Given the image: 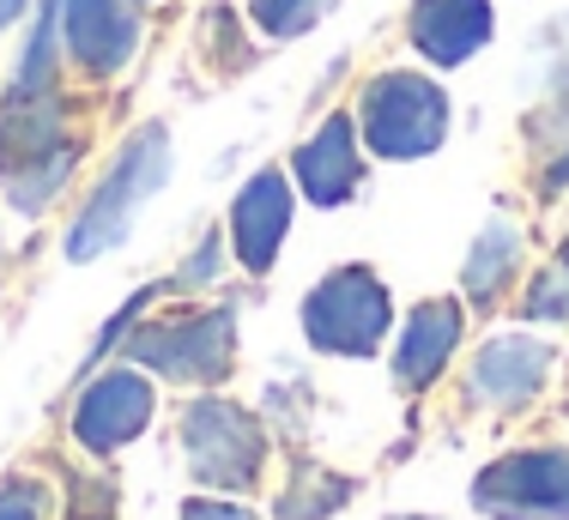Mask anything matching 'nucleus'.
Masks as SVG:
<instances>
[{
  "label": "nucleus",
  "mask_w": 569,
  "mask_h": 520,
  "mask_svg": "<svg viewBox=\"0 0 569 520\" xmlns=\"http://www.w3.org/2000/svg\"><path fill=\"white\" fill-rule=\"evenodd\" d=\"M449 133V98L418 73H382L363 91V140L382 158H425Z\"/></svg>",
  "instance_id": "nucleus-3"
},
{
  "label": "nucleus",
  "mask_w": 569,
  "mask_h": 520,
  "mask_svg": "<svg viewBox=\"0 0 569 520\" xmlns=\"http://www.w3.org/2000/svg\"><path fill=\"white\" fill-rule=\"evenodd\" d=\"M412 43L437 67H460L472 49L491 43V0H418Z\"/></svg>",
  "instance_id": "nucleus-11"
},
{
  "label": "nucleus",
  "mask_w": 569,
  "mask_h": 520,
  "mask_svg": "<svg viewBox=\"0 0 569 520\" xmlns=\"http://www.w3.org/2000/svg\"><path fill=\"white\" fill-rule=\"evenodd\" d=\"M207 279H219V237H207L194 249V260L182 267V284H207Z\"/></svg>",
  "instance_id": "nucleus-20"
},
{
  "label": "nucleus",
  "mask_w": 569,
  "mask_h": 520,
  "mask_svg": "<svg viewBox=\"0 0 569 520\" xmlns=\"http://www.w3.org/2000/svg\"><path fill=\"white\" fill-rule=\"evenodd\" d=\"M152 418V381L140 369H116V376L91 381L86 400L73 412V436L91 448V454H110V448L133 442Z\"/></svg>",
  "instance_id": "nucleus-8"
},
{
  "label": "nucleus",
  "mask_w": 569,
  "mask_h": 520,
  "mask_svg": "<svg viewBox=\"0 0 569 520\" xmlns=\"http://www.w3.org/2000/svg\"><path fill=\"white\" fill-rule=\"evenodd\" d=\"M61 37L86 73L116 79L140 49V12L133 0H61Z\"/></svg>",
  "instance_id": "nucleus-7"
},
{
  "label": "nucleus",
  "mask_w": 569,
  "mask_h": 520,
  "mask_svg": "<svg viewBox=\"0 0 569 520\" xmlns=\"http://www.w3.org/2000/svg\"><path fill=\"white\" fill-rule=\"evenodd\" d=\"M527 314H533V321H569V249L533 279V291H527Z\"/></svg>",
  "instance_id": "nucleus-17"
},
{
  "label": "nucleus",
  "mask_w": 569,
  "mask_h": 520,
  "mask_svg": "<svg viewBox=\"0 0 569 520\" xmlns=\"http://www.w3.org/2000/svg\"><path fill=\"white\" fill-rule=\"evenodd\" d=\"M182 520H254V514L237 509V502H188Z\"/></svg>",
  "instance_id": "nucleus-21"
},
{
  "label": "nucleus",
  "mask_w": 569,
  "mask_h": 520,
  "mask_svg": "<svg viewBox=\"0 0 569 520\" xmlns=\"http://www.w3.org/2000/svg\"><path fill=\"white\" fill-rule=\"evenodd\" d=\"M164 176H170V133L164 128H140L128 146H121L116 170L98 182V194H91V207L79 212V224L67 230V260L110 254L116 242L128 237L133 212L164 188Z\"/></svg>",
  "instance_id": "nucleus-1"
},
{
  "label": "nucleus",
  "mask_w": 569,
  "mask_h": 520,
  "mask_svg": "<svg viewBox=\"0 0 569 520\" xmlns=\"http://www.w3.org/2000/svg\"><path fill=\"white\" fill-rule=\"evenodd\" d=\"M346 497H351L346 478H333L321 467H297V478L284 484V497H279V520H328Z\"/></svg>",
  "instance_id": "nucleus-15"
},
{
  "label": "nucleus",
  "mask_w": 569,
  "mask_h": 520,
  "mask_svg": "<svg viewBox=\"0 0 569 520\" xmlns=\"http://www.w3.org/2000/svg\"><path fill=\"white\" fill-rule=\"evenodd\" d=\"M388 321V291L370 267H340L333 279H321L303 303V333L316 351H340V358H370L382 346Z\"/></svg>",
  "instance_id": "nucleus-2"
},
{
  "label": "nucleus",
  "mask_w": 569,
  "mask_h": 520,
  "mask_svg": "<svg viewBox=\"0 0 569 520\" xmlns=\"http://www.w3.org/2000/svg\"><path fill=\"white\" fill-rule=\"evenodd\" d=\"M297 182L316 207H340V200L358 194V133H351L346 116L321 121V133L297 152Z\"/></svg>",
  "instance_id": "nucleus-12"
},
{
  "label": "nucleus",
  "mask_w": 569,
  "mask_h": 520,
  "mask_svg": "<svg viewBox=\"0 0 569 520\" xmlns=\"http://www.w3.org/2000/svg\"><path fill=\"white\" fill-rule=\"evenodd\" d=\"M521 254H527L521 224H509V218H491V224L479 230V242H472V254H467V272H460V284H467L472 303H491V297L515 279Z\"/></svg>",
  "instance_id": "nucleus-14"
},
{
  "label": "nucleus",
  "mask_w": 569,
  "mask_h": 520,
  "mask_svg": "<svg viewBox=\"0 0 569 520\" xmlns=\"http://www.w3.org/2000/svg\"><path fill=\"white\" fill-rule=\"evenodd\" d=\"M284 230H291V182H284V170H261L249 188L237 194V207H230V242H237V260L249 272H267L284 242Z\"/></svg>",
  "instance_id": "nucleus-9"
},
{
  "label": "nucleus",
  "mask_w": 569,
  "mask_h": 520,
  "mask_svg": "<svg viewBox=\"0 0 569 520\" xmlns=\"http://www.w3.org/2000/svg\"><path fill=\"white\" fill-rule=\"evenodd\" d=\"M460 346V309L455 303H425L412 314L400 339V358H395V381L400 388H425V381L442 376V363L455 358Z\"/></svg>",
  "instance_id": "nucleus-13"
},
{
  "label": "nucleus",
  "mask_w": 569,
  "mask_h": 520,
  "mask_svg": "<svg viewBox=\"0 0 569 520\" xmlns=\"http://www.w3.org/2000/svg\"><path fill=\"white\" fill-rule=\"evenodd\" d=\"M328 7H333V0H249L254 24H261L267 37H303V31H316V24L328 19Z\"/></svg>",
  "instance_id": "nucleus-16"
},
{
  "label": "nucleus",
  "mask_w": 569,
  "mask_h": 520,
  "mask_svg": "<svg viewBox=\"0 0 569 520\" xmlns=\"http://www.w3.org/2000/svg\"><path fill=\"white\" fill-rule=\"evenodd\" d=\"M472 502L491 520H569V448L503 454L472 478Z\"/></svg>",
  "instance_id": "nucleus-5"
},
{
  "label": "nucleus",
  "mask_w": 569,
  "mask_h": 520,
  "mask_svg": "<svg viewBox=\"0 0 569 520\" xmlns=\"http://www.w3.org/2000/svg\"><path fill=\"white\" fill-rule=\"evenodd\" d=\"M0 520H43V490L37 484H7L0 490Z\"/></svg>",
  "instance_id": "nucleus-18"
},
{
  "label": "nucleus",
  "mask_w": 569,
  "mask_h": 520,
  "mask_svg": "<svg viewBox=\"0 0 569 520\" xmlns=\"http://www.w3.org/2000/svg\"><path fill=\"white\" fill-rule=\"evenodd\" d=\"M182 448L200 484H219V490H249L267 460L261 423L230 400H200L182 423Z\"/></svg>",
  "instance_id": "nucleus-6"
},
{
  "label": "nucleus",
  "mask_w": 569,
  "mask_h": 520,
  "mask_svg": "<svg viewBox=\"0 0 569 520\" xmlns=\"http://www.w3.org/2000/svg\"><path fill=\"white\" fill-rule=\"evenodd\" d=\"M546 369H551V346H539L527 333L491 339L479 351V363H472V393L485 406H497V412H515V406H527L546 388Z\"/></svg>",
  "instance_id": "nucleus-10"
},
{
  "label": "nucleus",
  "mask_w": 569,
  "mask_h": 520,
  "mask_svg": "<svg viewBox=\"0 0 569 520\" xmlns=\"http://www.w3.org/2000/svg\"><path fill=\"white\" fill-rule=\"evenodd\" d=\"M19 12H24V0H0V24H12Z\"/></svg>",
  "instance_id": "nucleus-22"
},
{
  "label": "nucleus",
  "mask_w": 569,
  "mask_h": 520,
  "mask_svg": "<svg viewBox=\"0 0 569 520\" xmlns=\"http://www.w3.org/2000/svg\"><path fill=\"white\" fill-rule=\"evenodd\" d=\"M400 520H418V514H400Z\"/></svg>",
  "instance_id": "nucleus-23"
},
{
  "label": "nucleus",
  "mask_w": 569,
  "mask_h": 520,
  "mask_svg": "<svg viewBox=\"0 0 569 520\" xmlns=\"http://www.w3.org/2000/svg\"><path fill=\"white\" fill-rule=\"evenodd\" d=\"M546 133H551V140H563V146H569V73L558 79V91H551V109H546ZM563 170H569V158H563ZM563 170L551 176V188L563 182Z\"/></svg>",
  "instance_id": "nucleus-19"
},
{
  "label": "nucleus",
  "mask_w": 569,
  "mask_h": 520,
  "mask_svg": "<svg viewBox=\"0 0 569 520\" xmlns=\"http://www.w3.org/2000/svg\"><path fill=\"white\" fill-rule=\"evenodd\" d=\"M230 351H237V309H207L133 333L128 358L170 381H219L230 369Z\"/></svg>",
  "instance_id": "nucleus-4"
}]
</instances>
